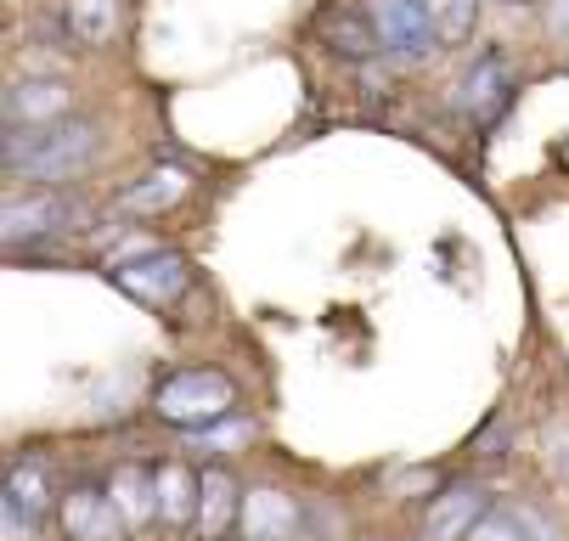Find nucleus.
Masks as SVG:
<instances>
[{
  "instance_id": "11",
  "label": "nucleus",
  "mask_w": 569,
  "mask_h": 541,
  "mask_svg": "<svg viewBox=\"0 0 569 541\" xmlns=\"http://www.w3.org/2000/svg\"><path fill=\"white\" fill-rule=\"evenodd\" d=\"M502 91H508V62H502V51H485L473 62V73L462 80V91H457V108L473 113L479 124H491L497 108H502Z\"/></svg>"
},
{
  "instance_id": "17",
  "label": "nucleus",
  "mask_w": 569,
  "mask_h": 541,
  "mask_svg": "<svg viewBox=\"0 0 569 541\" xmlns=\"http://www.w3.org/2000/svg\"><path fill=\"white\" fill-rule=\"evenodd\" d=\"M62 23H68V34L79 46H102L119 29V0H68V18Z\"/></svg>"
},
{
  "instance_id": "5",
  "label": "nucleus",
  "mask_w": 569,
  "mask_h": 541,
  "mask_svg": "<svg viewBox=\"0 0 569 541\" xmlns=\"http://www.w3.org/2000/svg\"><path fill=\"white\" fill-rule=\"evenodd\" d=\"M113 282H119L130 299H141V304H170V299L187 293L192 266H187L181 254H170V249H158V254H141V260L113 266Z\"/></svg>"
},
{
  "instance_id": "19",
  "label": "nucleus",
  "mask_w": 569,
  "mask_h": 541,
  "mask_svg": "<svg viewBox=\"0 0 569 541\" xmlns=\"http://www.w3.org/2000/svg\"><path fill=\"white\" fill-rule=\"evenodd\" d=\"M473 18H479V0H429V23L440 46H462L473 34Z\"/></svg>"
},
{
  "instance_id": "15",
  "label": "nucleus",
  "mask_w": 569,
  "mask_h": 541,
  "mask_svg": "<svg viewBox=\"0 0 569 541\" xmlns=\"http://www.w3.org/2000/svg\"><path fill=\"white\" fill-rule=\"evenodd\" d=\"M187 170H158V176H147V181H136V187H124L119 192V209L124 214H158V209H170V203H181L187 198Z\"/></svg>"
},
{
  "instance_id": "4",
  "label": "nucleus",
  "mask_w": 569,
  "mask_h": 541,
  "mask_svg": "<svg viewBox=\"0 0 569 541\" xmlns=\"http://www.w3.org/2000/svg\"><path fill=\"white\" fill-rule=\"evenodd\" d=\"M79 220H86V209H79L73 198H62V192H40V198H18V203H7V214H0V238H7L12 249H23L29 238H57V231H73Z\"/></svg>"
},
{
  "instance_id": "20",
  "label": "nucleus",
  "mask_w": 569,
  "mask_h": 541,
  "mask_svg": "<svg viewBox=\"0 0 569 541\" xmlns=\"http://www.w3.org/2000/svg\"><path fill=\"white\" fill-rule=\"evenodd\" d=\"M198 445H237V440H249V423H231V429H203L192 434Z\"/></svg>"
},
{
  "instance_id": "7",
  "label": "nucleus",
  "mask_w": 569,
  "mask_h": 541,
  "mask_svg": "<svg viewBox=\"0 0 569 541\" xmlns=\"http://www.w3.org/2000/svg\"><path fill=\"white\" fill-rule=\"evenodd\" d=\"M0 513H7L12 530H34L46 513H51V469L40 457H23L12 462L7 474V497H0Z\"/></svg>"
},
{
  "instance_id": "13",
  "label": "nucleus",
  "mask_w": 569,
  "mask_h": 541,
  "mask_svg": "<svg viewBox=\"0 0 569 541\" xmlns=\"http://www.w3.org/2000/svg\"><path fill=\"white\" fill-rule=\"evenodd\" d=\"M108 497H113V508L124 513V524H130V530H136V524H147V519H158V474H141L136 462L113 469Z\"/></svg>"
},
{
  "instance_id": "14",
  "label": "nucleus",
  "mask_w": 569,
  "mask_h": 541,
  "mask_svg": "<svg viewBox=\"0 0 569 541\" xmlns=\"http://www.w3.org/2000/svg\"><path fill=\"white\" fill-rule=\"evenodd\" d=\"M68 113V91L57 80H34V86H18L7 97V119L12 130H29V124H57Z\"/></svg>"
},
{
  "instance_id": "2",
  "label": "nucleus",
  "mask_w": 569,
  "mask_h": 541,
  "mask_svg": "<svg viewBox=\"0 0 569 541\" xmlns=\"http://www.w3.org/2000/svg\"><path fill=\"white\" fill-rule=\"evenodd\" d=\"M231 407H237L231 378H220V372H203V367H192V372H176V378H164V383L152 390V412L164 418V423H176V429H187V434H203V429H214L220 418H231Z\"/></svg>"
},
{
  "instance_id": "6",
  "label": "nucleus",
  "mask_w": 569,
  "mask_h": 541,
  "mask_svg": "<svg viewBox=\"0 0 569 541\" xmlns=\"http://www.w3.org/2000/svg\"><path fill=\"white\" fill-rule=\"evenodd\" d=\"M57 519H62V530H68L73 541H119V535L130 530L124 513L113 508V497L97 491V485H73V491L57 502Z\"/></svg>"
},
{
  "instance_id": "12",
  "label": "nucleus",
  "mask_w": 569,
  "mask_h": 541,
  "mask_svg": "<svg viewBox=\"0 0 569 541\" xmlns=\"http://www.w3.org/2000/svg\"><path fill=\"white\" fill-rule=\"evenodd\" d=\"M231 519H242V497H237V485H231V474L226 469H203L198 474V535L203 541H214V535H226L231 530Z\"/></svg>"
},
{
  "instance_id": "1",
  "label": "nucleus",
  "mask_w": 569,
  "mask_h": 541,
  "mask_svg": "<svg viewBox=\"0 0 569 541\" xmlns=\"http://www.w3.org/2000/svg\"><path fill=\"white\" fill-rule=\"evenodd\" d=\"M97 152H102V130L91 119H57L7 136V170L29 181H62L86 170Z\"/></svg>"
},
{
  "instance_id": "9",
  "label": "nucleus",
  "mask_w": 569,
  "mask_h": 541,
  "mask_svg": "<svg viewBox=\"0 0 569 541\" xmlns=\"http://www.w3.org/2000/svg\"><path fill=\"white\" fill-rule=\"evenodd\" d=\"M242 535L249 541H293L299 535V508L282 491H249L242 497Z\"/></svg>"
},
{
  "instance_id": "3",
  "label": "nucleus",
  "mask_w": 569,
  "mask_h": 541,
  "mask_svg": "<svg viewBox=\"0 0 569 541\" xmlns=\"http://www.w3.org/2000/svg\"><path fill=\"white\" fill-rule=\"evenodd\" d=\"M367 12L378 23V40L389 57H406V62H423L440 51L435 40V23H429V0H367Z\"/></svg>"
},
{
  "instance_id": "10",
  "label": "nucleus",
  "mask_w": 569,
  "mask_h": 541,
  "mask_svg": "<svg viewBox=\"0 0 569 541\" xmlns=\"http://www.w3.org/2000/svg\"><path fill=\"white\" fill-rule=\"evenodd\" d=\"M485 513H491V508H485V491L479 485H451L429 508V541H468Z\"/></svg>"
},
{
  "instance_id": "16",
  "label": "nucleus",
  "mask_w": 569,
  "mask_h": 541,
  "mask_svg": "<svg viewBox=\"0 0 569 541\" xmlns=\"http://www.w3.org/2000/svg\"><path fill=\"white\" fill-rule=\"evenodd\" d=\"M158 519L164 524H198V474H187L181 462L158 469Z\"/></svg>"
},
{
  "instance_id": "18",
  "label": "nucleus",
  "mask_w": 569,
  "mask_h": 541,
  "mask_svg": "<svg viewBox=\"0 0 569 541\" xmlns=\"http://www.w3.org/2000/svg\"><path fill=\"white\" fill-rule=\"evenodd\" d=\"M468 541H547V530L525 513V508H497V513H485L473 524Z\"/></svg>"
},
{
  "instance_id": "8",
  "label": "nucleus",
  "mask_w": 569,
  "mask_h": 541,
  "mask_svg": "<svg viewBox=\"0 0 569 541\" xmlns=\"http://www.w3.org/2000/svg\"><path fill=\"white\" fill-rule=\"evenodd\" d=\"M321 46H328L333 57H350V62L378 57L383 40H378V23L367 12V0H345V7H333L328 18H321Z\"/></svg>"
}]
</instances>
